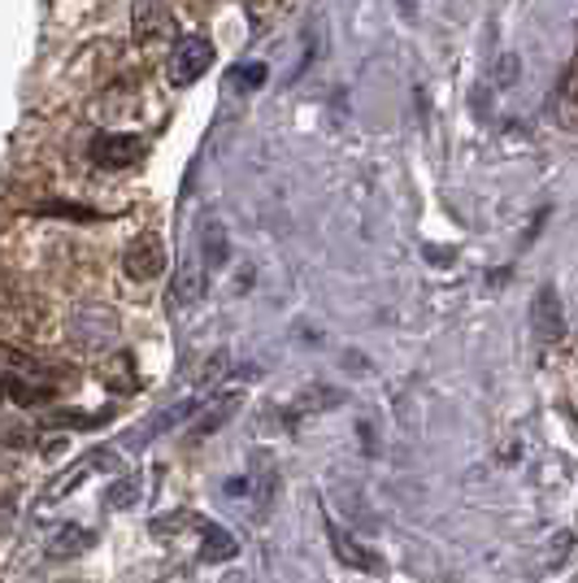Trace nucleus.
Segmentation results:
<instances>
[{"label": "nucleus", "mask_w": 578, "mask_h": 583, "mask_svg": "<svg viewBox=\"0 0 578 583\" xmlns=\"http://www.w3.org/2000/svg\"><path fill=\"white\" fill-rule=\"evenodd\" d=\"M201 531H205V544H201V562L217 566V562H231V557L240 553V540H235V535H231L226 527H217V523H210V519H201Z\"/></svg>", "instance_id": "11"}, {"label": "nucleus", "mask_w": 578, "mask_h": 583, "mask_svg": "<svg viewBox=\"0 0 578 583\" xmlns=\"http://www.w3.org/2000/svg\"><path fill=\"white\" fill-rule=\"evenodd\" d=\"M101 383H105L109 392H135L140 388V374H135V362H131V353H113L105 366H101Z\"/></svg>", "instance_id": "13"}, {"label": "nucleus", "mask_w": 578, "mask_h": 583, "mask_svg": "<svg viewBox=\"0 0 578 583\" xmlns=\"http://www.w3.org/2000/svg\"><path fill=\"white\" fill-rule=\"evenodd\" d=\"M131 40L149 53H158V49L179 40V27H174V13H170L165 0H135L131 4Z\"/></svg>", "instance_id": "1"}, {"label": "nucleus", "mask_w": 578, "mask_h": 583, "mask_svg": "<svg viewBox=\"0 0 578 583\" xmlns=\"http://www.w3.org/2000/svg\"><path fill=\"white\" fill-rule=\"evenodd\" d=\"M530 322H535V335H539L544 344L566 340V310H561V296H557V288H552V283H544V288L535 292Z\"/></svg>", "instance_id": "5"}, {"label": "nucleus", "mask_w": 578, "mask_h": 583, "mask_svg": "<svg viewBox=\"0 0 578 583\" xmlns=\"http://www.w3.org/2000/svg\"><path fill=\"white\" fill-rule=\"evenodd\" d=\"M140 153H144V140H140V135L105 131V135L92 140V161H97L101 170H126V165L140 161Z\"/></svg>", "instance_id": "4"}, {"label": "nucleus", "mask_w": 578, "mask_h": 583, "mask_svg": "<svg viewBox=\"0 0 578 583\" xmlns=\"http://www.w3.org/2000/svg\"><path fill=\"white\" fill-rule=\"evenodd\" d=\"M339 401H344V392H335V388H310L296 396L292 414H322V410H335Z\"/></svg>", "instance_id": "15"}, {"label": "nucleus", "mask_w": 578, "mask_h": 583, "mask_svg": "<svg viewBox=\"0 0 578 583\" xmlns=\"http://www.w3.org/2000/svg\"><path fill=\"white\" fill-rule=\"evenodd\" d=\"M231 83H235V92H257L265 83V66H257V61L235 66V70H231Z\"/></svg>", "instance_id": "18"}, {"label": "nucleus", "mask_w": 578, "mask_h": 583, "mask_svg": "<svg viewBox=\"0 0 578 583\" xmlns=\"http://www.w3.org/2000/svg\"><path fill=\"white\" fill-rule=\"evenodd\" d=\"M122 270H126V279H135V283H153V279H158L161 270H165V244H161L158 231H140V235L126 244Z\"/></svg>", "instance_id": "3"}, {"label": "nucleus", "mask_w": 578, "mask_h": 583, "mask_svg": "<svg viewBox=\"0 0 578 583\" xmlns=\"http://www.w3.org/2000/svg\"><path fill=\"white\" fill-rule=\"evenodd\" d=\"M0 392H4L9 401H18V405H44V401L53 396V388H49L44 379H31V374H13V371L0 374Z\"/></svg>", "instance_id": "9"}, {"label": "nucleus", "mask_w": 578, "mask_h": 583, "mask_svg": "<svg viewBox=\"0 0 578 583\" xmlns=\"http://www.w3.org/2000/svg\"><path fill=\"white\" fill-rule=\"evenodd\" d=\"M326 535H331V549H335V557L344 562V566H353V571H369V575H378L383 571V557L369 549V544H362L353 531H344V527H326Z\"/></svg>", "instance_id": "7"}, {"label": "nucleus", "mask_w": 578, "mask_h": 583, "mask_svg": "<svg viewBox=\"0 0 578 583\" xmlns=\"http://www.w3.org/2000/svg\"><path fill=\"white\" fill-rule=\"evenodd\" d=\"M570 553H575V531H557V535H552V553L544 557V571H557Z\"/></svg>", "instance_id": "19"}, {"label": "nucleus", "mask_w": 578, "mask_h": 583, "mask_svg": "<svg viewBox=\"0 0 578 583\" xmlns=\"http://www.w3.org/2000/svg\"><path fill=\"white\" fill-rule=\"evenodd\" d=\"M40 213H61V218H74V222H97V210H88V205H65V201H49V205H40Z\"/></svg>", "instance_id": "20"}, {"label": "nucleus", "mask_w": 578, "mask_h": 583, "mask_svg": "<svg viewBox=\"0 0 578 583\" xmlns=\"http://www.w3.org/2000/svg\"><path fill=\"white\" fill-rule=\"evenodd\" d=\"M514 74H518V57H505V61H500V88L514 83Z\"/></svg>", "instance_id": "22"}, {"label": "nucleus", "mask_w": 578, "mask_h": 583, "mask_svg": "<svg viewBox=\"0 0 578 583\" xmlns=\"http://www.w3.org/2000/svg\"><path fill=\"white\" fill-rule=\"evenodd\" d=\"M101 466H105V471H118L122 462H118V458H113L109 449H97V453H88L83 462H74V466H70V471H65V475L57 479L53 487L44 492V501H40V505H53V501H61V496H70V492H74V487H79L83 479L92 475V471H101Z\"/></svg>", "instance_id": "8"}, {"label": "nucleus", "mask_w": 578, "mask_h": 583, "mask_svg": "<svg viewBox=\"0 0 578 583\" xmlns=\"http://www.w3.org/2000/svg\"><path fill=\"white\" fill-rule=\"evenodd\" d=\"M575 97H578V92H575Z\"/></svg>", "instance_id": "23"}, {"label": "nucleus", "mask_w": 578, "mask_h": 583, "mask_svg": "<svg viewBox=\"0 0 578 583\" xmlns=\"http://www.w3.org/2000/svg\"><path fill=\"white\" fill-rule=\"evenodd\" d=\"M226 371V353H213L210 362H205V371L196 374V388H210V383H217V374Z\"/></svg>", "instance_id": "21"}, {"label": "nucleus", "mask_w": 578, "mask_h": 583, "mask_svg": "<svg viewBox=\"0 0 578 583\" xmlns=\"http://www.w3.org/2000/svg\"><path fill=\"white\" fill-rule=\"evenodd\" d=\"M213 66V44L205 36H187V40H179L174 49H170V83L174 88H192L205 70Z\"/></svg>", "instance_id": "2"}, {"label": "nucleus", "mask_w": 578, "mask_h": 583, "mask_svg": "<svg viewBox=\"0 0 578 583\" xmlns=\"http://www.w3.org/2000/svg\"><path fill=\"white\" fill-rule=\"evenodd\" d=\"M201 292H205V265L192 258V262L179 270V279H174V301L192 305V301H201Z\"/></svg>", "instance_id": "14"}, {"label": "nucleus", "mask_w": 578, "mask_h": 583, "mask_svg": "<svg viewBox=\"0 0 578 583\" xmlns=\"http://www.w3.org/2000/svg\"><path fill=\"white\" fill-rule=\"evenodd\" d=\"M140 492H144V487H140V479H135V475H122L105 492V505H109V510H131V505L140 501Z\"/></svg>", "instance_id": "17"}, {"label": "nucleus", "mask_w": 578, "mask_h": 583, "mask_svg": "<svg viewBox=\"0 0 578 583\" xmlns=\"http://www.w3.org/2000/svg\"><path fill=\"white\" fill-rule=\"evenodd\" d=\"M201 405H205L201 396H183L179 405H170L165 414H158V419H153V431H174V426H179V423H187V419H196V414H201Z\"/></svg>", "instance_id": "16"}, {"label": "nucleus", "mask_w": 578, "mask_h": 583, "mask_svg": "<svg viewBox=\"0 0 578 583\" xmlns=\"http://www.w3.org/2000/svg\"><path fill=\"white\" fill-rule=\"evenodd\" d=\"M240 405H244V392H217L213 401L201 405V414L192 419L187 435H192V440H210L213 431H222V426L235 419V410H240Z\"/></svg>", "instance_id": "6"}, {"label": "nucleus", "mask_w": 578, "mask_h": 583, "mask_svg": "<svg viewBox=\"0 0 578 583\" xmlns=\"http://www.w3.org/2000/svg\"><path fill=\"white\" fill-rule=\"evenodd\" d=\"M97 544V531L79 527V523H65V527H57L49 535V557L57 562H65V557H79V553H88Z\"/></svg>", "instance_id": "10"}, {"label": "nucleus", "mask_w": 578, "mask_h": 583, "mask_svg": "<svg viewBox=\"0 0 578 583\" xmlns=\"http://www.w3.org/2000/svg\"><path fill=\"white\" fill-rule=\"evenodd\" d=\"M201 258H205V270H222V265L231 262V240H226V231H222V222L210 218L205 227H201Z\"/></svg>", "instance_id": "12"}]
</instances>
